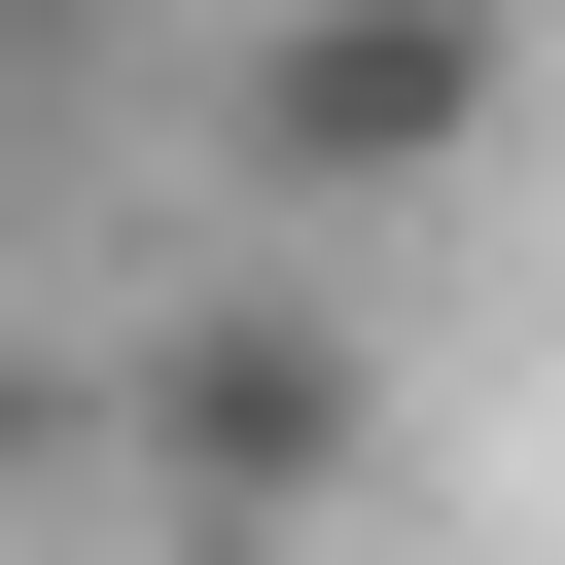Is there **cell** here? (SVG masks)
Wrapping results in <instances>:
<instances>
[{"mask_svg": "<svg viewBox=\"0 0 565 565\" xmlns=\"http://www.w3.org/2000/svg\"><path fill=\"white\" fill-rule=\"evenodd\" d=\"M212 141H247L282 212H424V177L494 141V0H282V35L212 71Z\"/></svg>", "mask_w": 565, "mask_h": 565, "instance_id": "obj_2", "label": "cell"}, {"mask_svg": "<svg viewBox=\"0 0 565 565\" xmlns=\"http://www.w3.org/2000/svg\"><path fill=\"white\" fill-rule=\"evenodd\" d=\"M353 424H388V388H353V318L212 282V318L141 353V494H177V565H282V530L353 494Z\"/></svg>", "mask_w": 565, "mask_h": 565, "instance_id": "obj_1", "label": "cell"}]
</instances>
